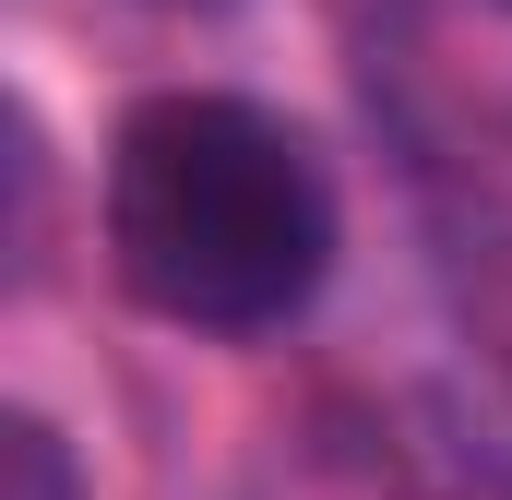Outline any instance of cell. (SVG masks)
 I'll list each match as a JSON object with an SVG mask.
<instances>
[{
  "instance_id": "obj_1",
  "label": "cell",
  "mask_w": 512,
  "mask_h": 500,
  "mask_svg": "<svg viewBox=\"0 0 512 500\" xmlns=\"http://www.w3.org/2000/svg\"><path fill=\"white\" fill-rule=\"evenodd\" d=\"M108 274L179 334H274L334 274L322 155L251 96H143L108 131Z\"/></svg>"
},
{
  "instance_id": "obj_2",
  "label": "cell",
  "mask_w": 512,
  "mask_h": 500,
  "mask_svg": "<svg viewBox=\"0 0 512 500\" xmlns=\"http://www.w3.org/2000/svg\"><path fill=\"white\" fill-rule=\"evenodd\" d=\"M0 500H84V477H72V453H60L48 417H12L0 429Z\"/></svg>"
},
{
  "instance_id": "obj_3",
  "label": "cell",
  "mask_w": 512,
  "mask_h": 500,
  "mask_svg": "<svg viewBox=\"0 0 512 500\" xmlns=\"http://www.w3.org/2000/svg\"><path fill=\"white\" fill-rule=\"evenodd\" d=\"M501 12H512V0H501Z\"/></svg>"
}]
</instances>
